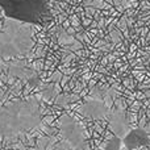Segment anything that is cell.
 Listing matches in <instances>:
<instances>
[{
	"label": "cell",
	"mask_w": 150,
	"mask_h": 150,
	"mask_svg": "<svg viewBox=\"0 0 150 150\" xmlns=\"http://www.w3.org/2000/svg\"><path fill=\"white\" fill-rule=\"evenodd\" d=\"M41 124V109L37 99L15 100L0 108V138L9 140L30 132Z\"/></svg>",
	"instance_id": "cell-1"
},
{
	"label": "cell",
	"mask_w": 150,
	"mask_h": 150,
	"mask_svg": "<svg viewBox=\"0 0 150 150\" xmlns=\"http://www.w3.org/2000/svg\"><path fill=\"white\" fill-rule=\"evenodd\" d=\"M33 29L30 24L5 17L0 30V57L4 59L20 57L32 49Z\"/></svg>",
	"instance_id": "cell-2"
},
{
	"label": "cell",
	"mask_w": 150,
	"mask_h": 150,
	"mask_svg": "<svg viewBox=\"0 0 150 150\" xmlns=\"http://www.w3.org/2000/svg\"><path fill=\"white\" fill-rule=\"evenodd\" d=\"M0 8L7 18L30 25H42L50 17L47 0H0Z\"/></svg>",
	"instance_id": "cell-3"
},
{
	"label": "cell",
	"mask_w": 150,
	"mask_h": 150,
	"mask_svg": "<svg viewBox=\"0 0 150 150\" xmlns=\"http://www.w3.org/2000/svg\"><path fill=\"white\" fill-rule=\"evenodd\" d=\"M59 130L63 141L74 150H87V141L83 134V128L74 117L65 115L59 120Z\"/></svg>",
	"instance_id": "cell-4"
},
{
	"label": "cell",
	"mask_w": 150,
	"mask_h": 150,
	"mask_svg": "<svg viewBox=\"0 0 150 150\" xmlns=\"http://www.w3.org/2000/svg\"><path fill=\"white\" fill-rule=\"evenodd\" d=\"M122 145L128 150H136L138 148L150 145V137L146 130L142 128H136V129L128 130V133L121 138Z\"/></svg>",
	"instance_id": "cell-5"
},
{
	"label": "cell",
	"mask_w": 150,
	"mask_h": 150,
	"mask_svg": "<svg viewBox=\"0 0 150 150\" xmlns=\"http://www.w3.org/2000/svg\"><path fill=\"white\" fill-rule=\"evenodd\" d=\"M108 109L100 101H87L84 105L82 107V113L86 117H90V119H103L107 115Z\"/></svg>",
	"instance_id": "cell-6"
},
{
	"label": "cell",
	"mask_w": 150,
	"mask_h": 150,
	"mask_svg": "<svg viewBox=\"0 0 150 150\" xmlns=\"http://www.w3.org/2000/svg\"><path fill=\"white\" fill-rule=\"evenodd\" d=\"M111 127L112 130H113L115 136H119L120 138H122L125 134L128 133L127 130V120H125V116L122 112H115L111 116Z\"/></svg>",
	"instance_id": "cell-7"
},
{
	"label": "cell",
	"mask_w": 150,
	"mask_h": 150,
	"mask_svg": "<svg viewBox=\"0 0 150 150\" xmlns=\"http://www.w3.org/2000/svg\"><path fill=\"white\" fill-rule=\"evenodd\" d=\"M121 145H122V141L119 136H112L111 138L108 140V142L105 144L104 146V150H121Z\"/></svg>",
	"instance_id": "cell-8"
},
{
	"label": "cell",
	"mask_w": 150,
	"mask_h": 150,
	"mask_svg": "<svg viewBox=\"0 0 150 150\" xmlns=\"http://www.w3.org/2000/svg\"><path fill=\"white\" fill-rule=\"evenodd\" d=\"M54 150H74V149L71 148V146L69 145L67 142H65V141H63V142H61L58 146H55Z\"/></svg>",
	"instance_id": "cell-9"
}]
</instances>
